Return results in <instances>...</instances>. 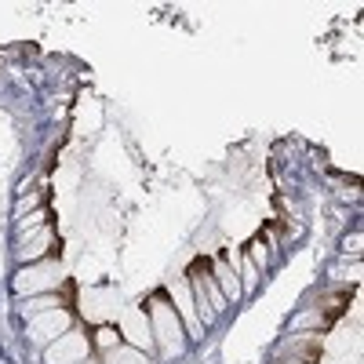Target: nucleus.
<instances>
[{
  "label": "nucleus",
  "mask_w": 364,
  "mask_h": 364,
  "mask_svg": "<svg viewBox=\"0 0 364 364\" xmlns=\"http://www.w3.org/2000/svg\"><path fill=\"white\" fill-rule=\"evenodd\" d=\"M146 314H149V328H154V346H161L168 357H175L182 350V336H186V331H182V317L175 314V306L164 295H157V299H149Z\"/></svg>",
  "instance_id": "1"
},
{
  "label": "nucleus",
  "mask_w": 364,
  "mask_h": 364,
  "mask_svg": "<svg viewBox=\"0 0 364 364\" xmlns=\"http://www.w3.org/2000/svg\"><path fill=\"white\" fill-rule=\"evenodd\" d=\"M63 284V269L55 262H29L18 277H15V291L18 295H44V291H58Z\"/></svg>",
  "instance_id": "2"
},
{
  "label": "nucleus",
  "mask_w": 364,
  "mask_h": 364,
  "mask_svg": "<svg viewBox=\"0 0 364 364\" xmlns=\"http://www.w3.org/2000/svg\"><path fill=\"white\" fill-rule=\"evenodd\" d=\"M48 364H87L91 357V339L84 336V331L70 328L66 336H58L51 346H48Z\"/></svg>",
  "instance_id": "3"
},
{
  "label": "nucleus",
  "mask_w": 364,
  "mask_h": 364,
  "mask_svg": "<svg viewBox=\"0 0 364 364\" xmlns=\"http://www.w3.org/2000/svg\"><path fill=\"white\" fill-rule=\"evenodd\" d=\"M120 339H128V346L149 353L154 350V328H149V314L146 306H128L124 314H120Z\"/></svg>",
  "instance_id": "4"
},
{
  "label": "nucleus",
  "mask_w": 364,
  "mask_h": 364,
  "mask_svg": "<svg viewBox=\"0 0 364 364\" xmlns=\"http://www.w3.org/2000/svg\"><path fill=\"white\" fill-rule=\"evenodd\" d=\"M70 331V314L58 306V310H48V314H37L29 317V339L33 343H48V339H58Z\"/></svg>",
  "instance_id": "5"
},
{
  "label": "nucleus",
  "mask_w": 364,
  "mask_h": 364,
  "mask_svg": "<svg viewBox=\"0 0 364 364\" xmlns=\"http://www.w3.org/2000/svg\"><path fill=\"white\" fill-rule=\"evenodd\" d=\"M117 314V299L113 291H87L84 295V317L95 324H109V317Z\"/></svg>",
  "instance_id": "6"
},
{
  "label": "nucleus",
  "mask_w": 364,
  "mask_h": 364,
  "mask_svg": "<svg viewBox=\"0 0 364 364\" xmlns=\"http://www.w3.org/2000/svg\"><path fill=\"white\" fill-rule=\"evenodd\" d=\"M171 299H175V314L182 317V324H190L193 331L200 328V317H197V302H193V291H190V281L171 288Z\"/></svg>",
  "instance_id": "7"
},
{
  "label": "nucleus",
  "mask_w": 364,
  "mask_h": 364,
  "mask_svg": "<svg viewBox=\"0 0 364 364\" xmlns=\"http://www.w3.org/2000/svg\"><path fill=\"white\" fill-rule=\"evenodd\" d=\"M211 277H215V284H219V291H223V299H226V302H237L240 295H245V291H240V277H237V269H233L226 259H223V262H215Z\"/></svg>",
  "instance_id": "8"
},
{
  "label": "nucleus",
  "mask_w": 364,
  "mask_h": 364,
  "mask_svg": "<svg viewBox=\"0 0 364 364\" xmlns=\"http://www.w3.org/2000/svg\"><path fill=\"white\" fill-rule=\"evenodd\" d=\"M58 306H63V295H58V291H44V295H29L22 314L37 317V314H48V310H58Z\"/></svg>",
  "instance_id": "9"
},
{
  "label": "nucleus",
  "mask_w": 364,
  "mask_h": 364,
  "mask_svg": "<svg viewBox=\"0 0 364 364\" xmlns=\"http://www.w3.org/2000/svg\"><path fill=\"white\" fill-rule=\"evenodd\" d=\"M230 266L237 269V277H240V291H255V284H259V269H255V262H252V259L233 255V262H230Z\"/></svg>",
  "instance_id": "10"
},
{
  "label": "nucleus",
  "mask_w": 364,
  "mask_h": 364,
  "mask_svg": "<svg viewBox=\"0 0 364 364\" xmlns=\"http://www.w3.org/2000/svg\"><path fill=\"white\" fill-rule=\"evenodd\" d=\"M102 360L106 364H149V357L142 350H135V346H117V350L102 353Z\"/></svg>",
  "instance_id": "11"
},
{
  "label": "nucleus",
  "mask_w": 364,
  "mask_h": 364,
  "mask_svg": "<svg viewBox=\"0 0 364 364\" xmlns=\"http://www.w3.org/2000/svg\"><path fill=\"white\" fill-rule=\"evenodd\" d=\"M91 343H95L102 353H109V350L120 346V331H117L113 324H99V328H95V336H91Z\"/></svg>",
  "instance_id": "12"
},
{
  "label": "nucleus",
  "mask_w": 364,
  "mask_h": 364,
  "mask_svg": "<svg viewBox=\"0 0 364 364\" xmlns=\"http://www.w3.org/2000/svg\"><path fill=\"white\" fill-rule=\"evenodd\" d=\"M248 259L255 262V269H262V266H266V245H262V240H255V245L248 248Z\"/></svg>",
  "instance_id": "13"
},
{
  "label": "nucleus",
  "mask_w": 364,
  "mask_h": 364,
  "mask_svg": "<svg viewBox=\"0 0 364 364\" xmlns=\"http://www.w3.org/2000/svg\"><path fill=\"white\" fill-rule=\"evenodd\" d=\"M277 364H310V360H302V357H291V360H277Z\"/></svg>",
  "instance_id": "14"
}]
</instances>
